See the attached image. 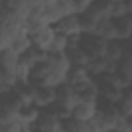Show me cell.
I'll list each match as a JSON object with an SVG mask.
<instances>
[{
    "mask_svg": "<svg viewBox=\"0 0 132 132\" xmlns=\"http://www.w3.org/2000/svg\"><path fill=\"white\" fill-rule=\"evenodd\" d=\"M34 130H44V132H62L64 130V120L53 110V109H44L40 110L39 120L34 124Z\"/></svg>",
    "mask_w": 132,
    "mask_h": 132,
    "instance_id": "1",
    "label": "cell"
},
{
    "mask_svg": "<svg viewBox=\"0 0 132 132\" xmlns=\"http://www.w3.org/2000/svg\"><path fill=\"white\" fill-rule=\"evenodd\" d=\"M34 84H36V82H34ZM56 101H57V90H56V87L36 84L34 98H33V104H34L36 107H39L40 110L50 109L51 106L56 104Z\"/></svg>",
    "mask_w": 132,
    "mask_h": 132,
    "instance_id": "2",
    "label": "cell"
},
{
    "mask_svg": "<svg viewBox=\"0 0 132 132\" xmlns=\"http://www.w3.org/2000/svg\"><path fill=\"white\" fill-rule=\"evenodd\" d=\"M79 47L92 57H101L106 53L107 40L95 36V34H81L79 37Z\"/></svg>",
    "mask_w": 132,
    "mask_h": 132,
    "instance_id": "3",
    "label": "cell"
},
{
    "mask_svg": "<svg viewBox=\"0 0 132 132\" xmlns=\"http://www.w3.org/2000/svg\"><path fill=\"white\" fill-rule=\"evenodd\" d=\"M106 104H107V107L100 106V109L96 112L98 127H100V132H113L120 113H118L115 104H109V103H106Z\"/></svg>",
    "mask_w": 132,
    "mask_h": 132,
    "instance_id": "4",
    "label": "cell"
},
{
    "mask_svg": "<svg viewBox=\"0 0 132 132\" xmlns=\"http://www.w3.org/2000/svg\"><path fill=\"white\" fill-rule=\"evenodd\" d=\"M56 33H61L64 36H67L69 39L79 37L82 34L81 30V20L78 14H70V16H64L56 25H54Z\"/></svg>",
    "mask_w": 132,
    "mask_h": 132,
    "instance_id": "5",
    "label": "cell"
},
{
    "mask_svg": "<svg viewBox=\"0 0 132 132\" xmlns=\"http://www.w3.org/2000/svg\"><path fill=\"white\" fill-rule=\"evenodd\" d=\"M95 81V78L90 75L87 67H72L67 76V84L72 86L78 93L84 90L87 86H90Z\"/></svg>",
    "mask_w": 132,
    "mask_h": 132,
    "instance_id": "6",
    "label": "cell"
},
{
    "mask_svg": "<svg viewBox=\"0 0 132 132\" xmlns=\"http://www.w3.org/2000/svg\"><path fill=\"white\" fill-rule=\"evenodd\" d=\"M54 36H56L54 27L45 25V27H42L40 30H37L34 34H31L30 37H31L33 47H36V48H39V50L48 53V50H50V47H51V44H53Z\"/></svg>",
    "mask_w": 132,
    "mask_h": 132,
    "instance_id": "7",
    "label": "cell"
},
{
    "mask_svg": "<svg viewBox=\"0 0 132 132\" xmlns=\"http://www.w3.org/2000/svg\"><path fill=\"white\" fill-rule=\"evenodd\" d=\"M98 109H100V103H90V101H82V100H79L78 104L73 107L70 117H73V118H76V120L86 123V121L92 120V118L96 115Z\"/></svg>",
    "mask_w": 132,
    "mask_h": 132,
    "instance_id": "8",
    "label": "cell"
},
{
    "mask_svg": "<svg viewBox=\"0 0 132 132\" xmlns=\"http://www.w3.org/2000/svg\"><path fill=\"white\" fill-rule=\"evenodd\" d=\"M39 115H40V109L39 107H36L34 104L25 106L19 112V121L23 124L25 130H31V129H34V124L37 123Z\"/></svg>",
    "mask_w": 132,
    "mask_h": 132,
    "instance_id": "9",
    "label": "cell"
},
{
    "mask_svg": "<svg viewBox=\"0 0 132 132\" xmlns=\"http://www.w3.org/2000/svg\"><path fill=\"white\" fill-rule=\"evenodd\" d=\"M126 44H127V42H123V40H118V39L109 40V42H107V47H106L104 57H106L107 61H110V62L118 64L120 59H121V57L124 56V53L127 51Z\"/></svg>",
    "mask_w": 132,
    "mask_h": 132,
    "instance_id": "10",
    "label": "cell"
},
{
    "mask_svg": "<svg viewBox=\"0 0 132 132\" xmlns=\"http://www.w3.org/2000/svg\"><path fill=\"white\" fill-rule=\"evenodd\" d=\"M65 53H67V56H69V61L72 64V67H87V64L90 61V56L79 45L69 47Z\"/></svg>",
    "mask_w": 132,
    "mask_h": 132,
    "instance_id": "11",
    "label": "cell"
},
{
    "mask_svg": "<svg viewBox=\"0 0 132 132\" xmlns=\"http://www.w3.org/2000/svg\"><path fill=\"white\" fill-rule=\"evenodd\" d=\"M93 34L98 36V37H101V39H104V40H107V42H109V40H115V39H118V37H117V28H115L113 19L101 20V22L96 25Z\"/></svg>",
    "mask_w": 132,
    "mask_h": 132,
    "instance_id": "12",
    "label": "cell"
},
{
    "mask_svg": "<svg viewBox=\"0 0 132 132\" xmlns=\"http://www.w3.org/2000/svg\"><path fill=\"white\" fill-rule=\"evenodd\" d=\"M115 28H117V37L118 40L127 42L130 34H132V17L130 16H124L120 19H113Z\"/></svg>",
    "mask_w": 132,
    "mask_h": 132,
    "instance_id": "13",
    "label": "cell"
},
{
    "mask_svg": "<svg viewBox=\"0 0 132 132\" xmlns=\"http://www.w3.org/2000/svg\"><path fill=\"white\" fill-rule=\"evenodd\" d=\"M31 47H33V42H31V37H30V34H28L27 31L19 33V34L13 39V42L10 44V48H11L13 51H16L19 56L25 54Z\"/></svg>",
    "mask_w": 132,
    "mask_h": 132,
    "instance_id": "14",
    "label": "cell"
},
{
    "mask_svg": "<svg viewBox=\"0 0 132 132\" xmlns=\"http://www.w3.org/2000/svg\"><path fill=\"white\" fill-rule=\"evenodd\" d=\"M19 59H20V56L16 51H13L10 47L2 50L0 51V69L14 70L17 67V64H19Z\"/></svg>",
    "mask_w": 132,
    "mask_h": 132,
    "instance_id": "15",
    "label": "cell"
},
{
    "mask_svg": "<svg viewBox=\"0 0 132 132\" xmlns=\"http://www.w3.org/2000/svg\"><path fill=\"white\" fill-rule=\"evenodd\" d=\"M79 98L82 101H90V103H100L101 100V92H100V84L95 79L90 86H87L84 90L79 92Z\"/></svg>",
    "mask_w": 132,
    "mask_h": 132,
    "instance_id": "16",
    "label": "cell"
},
{
    "mask_svg": "<svg viewBox=\"0 0 132 132\" xmlns=\"http://www.w3.org/2000/svg\"><path fill=\"white\" fill-rule=\"evenodd\" d=\"M31 65L23 61L22 57L19 59V64H17V67L14 69V73H16V78H17V82L20 84H25V82H30L31 81Z\"/></svg>",
    "mask_w": 132,
    "mask_h": 132,
    "instance_id": "17",
    "label": "cell"
},
{
    "mask_svg": "<svg viewBox=\"0 0 132 132\" xmlns=\"http://www.w3.org/2000/svg\"><path fill=\"white\" fill-rule=\"evenodd\" d=\"M130 11H132L130 0H121V2L112 3L110 16H112V19H120V17H124V16H130Z\"/></svg>",
    "mask_w": 132,
    "mask_h": 132,
    "instance_id": "18",
    "label": "cell"
},
{
    "mask_svg": "<svg viewBox=\"0 0 132 132\" xmlns=\"http://www.w3.org/2000/svg\"><path fill=\"white\" fill-rule=\"evenodd\" d=\"M115 107H117L120 115H123L126 118H132V95H130L129 90L124 92L123 98L115 104Z\"/></svg>",
    "mask_w": 132,
    "mask_h": 132,
    "instance_id": "19",
    "label": "cell"
},
{
    "mask_svg": "<svg viewBox=\"0 0 132 132\" xmlns=\"http://www.w3.org/2000/svg\"><path fill=\"white\" fill-rule=\"evenodd\" d=\"M69 48V37L64 36L61 33H56L54 39H53V44L48 50V53H53V54H59V53H65Z\"/></svg>",
    "mask_w": 132,
    "mask_h": 132,
    "instance_id": "20",
    "label": "cell"
},
{
    "mask_svg": "<svg viewBox=\"0 0 132 132\" xmlns=\"http://www.w3.org/2000/svg\"><path fill=\"white\" fill-rule=\"evenodd\" d=\"M62 17H64V14L61 13V10L57 8V5H51V6H45L44 8V20L48 25L54 27Z\"/></svg>",
    "mask_w": 132,
    "mask_h": 132,
    "instance_id": "21",
    "label": "cell"
},
{
    "mask_svg": "<svg viewBox=\"0 0 132 132\" xmlns=\"http://www.w3.org/2000/svg\"><path fill=\"white\" fill-rule=\"evenodd\" d=\"M64 130L67 132H86V123L73 118V117H69L64 120Z\"/></svg>",
    "mask_w": 132,
    "mask_h": 132,
    "instance_id": "22",
    "label": "cell"
},
{
    "mask_svg": "<svg viewBox=\"0 0 132 132\" xmlns=\"http://www.w3.org/2000/svg\"><path fill=\"white\" fill-rule=\"evenodd\" d=\"M57 8L64 16H70V14H78L76 13V2L75 0H57L56 2Z\"/></svg>",
    "mask_w": 132,
    "mask_h": 132,
    "instance_id": "23",
    "label": "cell"
},
{
    "mask_svg": "<svg viewBox=\"0 0 132 132\" xmlns=\"http://www.w3.org/2000/svg\"><path fill=\"white\" fill-rule=\"evenodd\" d=\"M132 129V121L130 118H126L123 115H118L117 124H115V130L113 132H129Z\"/></svg>",
    "mask_w": 132,
    "mask_h": 132,
    "instance_id": "24",
    "label": "cell"
},
{
    "mask_svg": "<svg viewBox=\"0 0 132 132\" xmlns=\"http://www.w3.org/2000/svg\"><path fill=\"white\" fill-rule=\"evenodd\" d=\"M76 2V13L78 14H82L84 11H87L96 0H75Z\"/></svg>",
    "mask_w": 132,
    "mask_h": 132,
    "instance_id": "25",
    "label": "cell"
},
{
    "mask_svg": "<svg viewBox=\"0 0 132 132\" xmlns=\"http://www.w3.org/2000/svg\"><path fill=\"white\" fill-rule=\"evenodd\" d=\"M57 0H42V5L44 6H51V5H56Z\"/></svg>",
    "mask_w": 132,
    "mask_h": 132,
    "instance_id": "26",
    "label": "cell"
},
{
    "mask_svg": "<svg viewBox=\"0 0 132 132\" xmlns=\"http://www.w3.org/2000/svg\"><path fill=\"white\" fill-rule=\"evenodd\" d=\"M106 2H109V3H117V2H121V0H106Z\"/></svg>",
    "mask_w": 132,
    "mask_h": 132,
    "instance_id": "27",
    "label": "cell"
},
{
    "mask_svg": "<svg viewBox=\"0 0 132 132\" xmlns=\"http://www.w3.org/2000/svg\"><path fill=\"white\" fill-rule=\"evenodd\" d=\"M2 8H3V2H0V11H2Z\"/></svg>",
    "mask_w": 132,
    "mask_h": 132,
    "instance_id": "28",
    "label": "cell"
},
{
    "mask_svg": "<svg viewBox=\"0 0 132 132\" xmlns=\"http://www.w3.org/2000/svg\"><path fill=\"white\" fill-rule=\"evenodd\" d=\"M0 2H5V0H0Z\"/></svg>",
    "mask_w": 132,
    "mask_h": 132,
    "instance_id": "29",
    "label": "cell"
}]
</instances>
